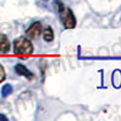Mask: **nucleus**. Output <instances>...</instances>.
I'll return each mask as SVG.
<instances>
[{
	"label": "nucleus",
	"mask_w": 121,
	"mask_h": 121,
	"mask_svg": "<svg viewBox=\"0 0 121 121\" xmlns=\"http://www.w3.org/2000/svg\"><path fill=\"white\" fill-rule=\"evenodd\" d=\"M33 51H34V47H33V44L29 39L21 36V38H17L13 41V52L16 56L26 58V57L32 55Z\"/></svg>",
	"instance_id": "obj_1"
},
{
	"label": "nucleus",
	"mask_w": 121,
	"mask_h": 121,
	"mask_svg": "<svg viewBox=\"0 0 121 121\" xmlns=\"http://www.w3.org/2000/svg\"><path fill=\"white\" fill-rule=\"evenodd\" d=\"M56 4L58 6V11H59V18L62 21L64 28L67 29H73L76 24V19H75V16L73 13V11L70 9L65 7L63 5V3L60 0H56Z\"/></svg>",
	"instance_id": "obj_2"
},
{
	"label": "nucleus",
	"mask_w": 121,
	"mask_h": 121,
	"mask_svg": "<svg viewBox=\"0 0 121 121\" xmlns=\"http://www.w3.org/2000/svg\"><path fill=\"white\" fill-rule=\"evenodd\" d=\"M43 32V26L40 22H34L32 26H30L27 30H26V34L29 39H32V40H35L40 36V34H41Z\"/></svg>",
	"instance_id": "obj_3"
},
{
	"label": "nucleus",
	"mask_w": 121,
	"mask_h": 121,
	"mask_svg": "<svg viewBox=\"0 0 121 121\" xmlns=\"http://www.w3.org/2000/svg\"><path fill=\"white\" fill-rule=\"evenodd\" d=\"M15 70H16V73H17L18 75H23V76H26V78L29 79V80H33V78H34L33 73L30 72V70H28L23 64H16Z\"/></svg>",
	"instance_id": "obj_4"
},
{
	"label": "nucleus",
	"mask_w": 121,
	"mask_h": 121,
	"mask_svg": "<svg viewBox=\"0 0 121 121\" xmlns=\"http://www.w3.org/2000/svg\"><path fill=\"white\" fill-rule=\"evenodd\" d=\"M10 47H11V45H10L7 36L0 33V53H7L10 51Z\"/></svg>",
	"instance_id": "obj_5"
},
{
	"label": "nucleus",
	"mask_w": 121,
	"mask_h": 121,
	"mask_svg": "<svg viewBox=\"0 0 121 121\" xmlns=\"http://www.w3.org/2000/svg\"><path fill=\"white\" fill-rule=\"evenodd\" d=\"M43 36H44V40H45L46 43H51L52 40H53V38H55L52 28L51 27H46L43 30Z\"/></svg>",
	"instance_id": "obj_6"
},
{
	"label": "nucleus",
	"mask_w": 121,
	"mask_h": 121,
	"mask_svg": "<svg viewBox=\"0 0 121 121\" xmlns=\"http://www.w3.org/2000/svg\"><path fill=\"white\" fill-rule=\"evenodd\" d=\"M11 92H12V86L11 85L6 84V85L3 86V88H1V96L3 97H7L9 95H11Z\"/></svg>",
	"instance_id": "obj_7"
},
{
	"label": "nucleus",
	"mask_w": 121,
	"mask_h": 121,
	"mask_svg": "<svg viewBox=\"0 0 121 121\" xmlns=\"http://www.w3.org/2000/svg\"><path fill=\"white\" fill-rule=\"evenodd\" d=\"M6 78V74H5V70H4V67L0 64V82H3Z\"/></svg>",
	"instance_id": "obj_8"
},
{
	"label": "nucleus",
	"mask_w": 121,
	"mask_h": 121,
	"mask_svg": "<svg viewBox=\"0 0 121 121\" xmlns=\"http://www.w3.org/2000/svg\"><path fill=\"white\" fill-rule=\"evenodd\" d=\"M0 120H5V121H6V120H7V117H6V116H4V115H0Z\"/></svg>",
	"instance_id": "obj_9"
}]
</instances>
